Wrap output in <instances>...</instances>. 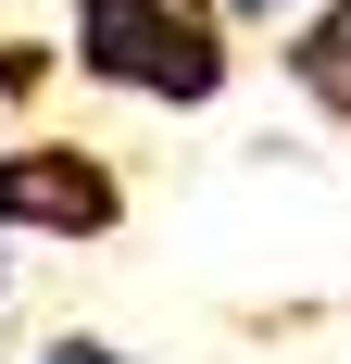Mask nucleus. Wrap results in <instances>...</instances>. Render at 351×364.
<instances>
[{
  "instance_id": "f257e3e1",
  "label": "nucleus",
  "mask_w": 351,
  "mask_h": 364,
  "mask_svg": "<svg viewBox=\"0 0 351 364\" xmlns=\"http://www.w3.org/2000/svg\"><path fill=\"white\" fill-rule=\"evenodd\" d=\"M63 63L113 101L151 113H213L226 75H239V26L213 0H75L63 13Z\"/></svg>"
},
{
  "instance_id": "f03ea898",
  "label": "nucleus",
  "mask_w": 351,
  "mask_h": 364,
  "mask_svg": "<svg viewBox=\"0 0 351 364\" xmlns=\"http://www.w3.org/2000/svg\"><path fill=\"white\" fill-rule=\"evenodd\" d=\"M126 226V176H113L88 139H13L0 151V239H38V252H88Z\"/></svg>"
},
{
  "instance_id": "7ed1b4c3",
  "label": "nucleus",
  "mask_w": 351,
  "mask_h": 364,
  "mask_svg": "<svg viewBox=\"0 0 351 364\" xmlns=\"http://www.w3.org/2000/svg\"><path fill=\"white\" fill-rule=\"evenodd\" d=\"M276 63H288V88H301L326 126H351V0H314V13L276 38Z\"/></svg>"
},
{
  "instance_id": "20e7f679",
  "label": "nucleus",
  "mask_w": 351,
  "mask_h": 364,
  "mask_svg": "<svg viewBox=\"0 0 351 364\" xmlns=\"http://www.w3.org/2000/svg\"><path fill=\"white\" fill-rule=\"evenodd\" d=\"M13 364H139L126 339H101V327H63V339H26Z\"/></svg>"
},
{
  "instance_id": "39448f33",
  "label": "nucleus",
  "mask_w": 351,
  "mask_h": 364,
  "mask_svg": "<svg viewBox=\"0 0 351 364\" xmlns=\"http://www.w3.org/2000/svg\"><path fill=\"white\" fill-rule=\"evenodd\" d=\"M213 13H226V26H239V38H264V26L288 38V26H301V13H314V0H213Z\"/></svg>"
}]
</instances>
